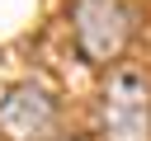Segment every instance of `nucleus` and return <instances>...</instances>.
Wrapping results in <instances>:
<instances>
[{"instance_id": "7ed1b4c3", "label": "nucleus", "mask_w": 151, "mask_h": 141, "mask_svg": "<svg viewBox=\"0 0 151 141\" xmlns=\"http://www.w3.org/2000/svg\"><path fill=\"white\" fill-rule=\"evenodd\" d=\"M57 127V103L38 85H14L0 99V136L9 141H38Z\"/></svg>"}, {"instance_id": "f257e3e1", "label": "nucleus", "mask_w": 151, "mask_h": 141, "mask_svg": "<svg viewBox=\"0 0 151 141\" xmlns=\"http://www.w3.org/2000/svg\"><path fill=\"white\" fill-rule=\"evenodd\" d=\"M104 141H151V85L142 70H118L99 99Z\"/></svg>"}, {"instance_id": "f03ea898", "label": "nucleus", "mask_w": 151, "mask_h": 141, "mask_svg": "<svg viewBox=\"0 0 151 141\" xmlns=\"http://www.w3.org/2000/svg\"><path fill=\"white\" fill-rule=\"evenodd\" d=\"M71 24H76V42L85 52V61L109 66L127 52L132 38V19L123 0H76L71 5Z\"/></svg>"}]
</instances>
